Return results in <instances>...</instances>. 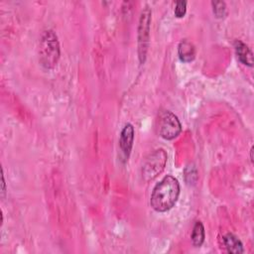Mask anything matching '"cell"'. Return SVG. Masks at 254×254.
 Wrapping results in <instances>:
<instances>
[{
    "mask_svg": "<svg viewBox=\"0 0 254 254\" xmlns=\"http://www.w3.org/2000/svg\"><path fill=\"white\" fill-rule=\"evenodd\" d=\"M179 58L184 63L191 62L195 57V48L192 43L188 40H183L178 47Z\"/></svg>",
    "mask_w": 254,
    "mask_h": 254,
    "instance_id": "obj_8",
    "label": "cell"
},
{
    "mask_svg": "<svg viewBox=\"0 0 254 254\" xmlns=\"http://www.w3.org/2000/svg\"><path fill=\"white\" fill-rule=\"evenodd\" d=\"M185 180L188 185H194L197 181V172L193 165H189L185 170Z\"/></svg>",
    "mask_w": 254,
    "mask_h": 254,
    "instance_id": "obj_11",
    "label": "cell"
},
{
    "mask_svg": "<svg viewBox=\"0 0 254 254\" xmlns=\"http://www.w3.org/2000/svg\"><path fill=\"white\" fill-rule=\"evenodd\" d=\"M39 62L48 69L55 67L60 60L61 49L57 35L52 30H47L42 34L38 48Z\"/></svg>",
    "mask_w": 254,
    "mask_h": 254,
    "instance_id": "obj_2",
    "label": "cell"
},
{
    "mask_svg": "<svg viewBox=\"0 0 254 254\" xmlns=\"http://www.w3.org/2000/svg\"><path fill=\"white\" fill-rule=\"evenodd\" d=\"M204 227L200 221L194 223L192 232H191V242L195 247H200L204 241Z\"/></svg>",
    "mask_w": 254,
    "mask_h": 254,
    "instance_id": "obj_10",
    "label": "cell"
},
{
    "mask_svg": "<svg viewBox=\"0 0 254 254\" xmlns=\"http://www.w3.org/2000/svg\"><path fill=\"white\" fill-rule=\"evenodd\" d=\"M151 10L148 6L142 11L140 16L139 28H138V52L141 63L145 62L146 54L149 45L150 36V24H151Z\"/></svg>",
    "mask_w": 254,
    "mask_h": 254,
    "instance_id": "obj_5",
    "label": "cell"
},
{
    "mask_svg": "<svg viewBox=\"0 0 254 254\" xmlns=\"http://www.w3.org/2000/svg\"><path fill=\"white\" fill-rule=\"evenodd\" d=\"M212 10L216 18H223L226 15V5L223 1H212Z\"/></svg>",
    "mask_w": 254,
    "mask_h": 254,
    "instance_id": "obj_12",
    "label": "cell"
},
{
    "mask_svg": "<svg viewBox=\"0 0 254 254\" xmlns=\"http://www.w3.org/2000/svg\"><path fill=\"white\" fill-rule=\"evenodd\" d=\"M5 190H6V188H5V180H4V174H3V171H2V193L3 194L6 191Z\"/></svg>",
    "mask_w": 254,
    "mask_h": 254,
    "instance_id": "obj_14",
    "label": "cell"
},
{
    "mask_svg": "<svg viewBox=\"0 0 254 254\" xmlns=\"http://www.w3.org/2000/svg\"><path fill=\"white\" fill-rule=\"evenodd\" d=\"M234 49L240 63L248 66L253 65V54L246 44L237 40L234 42Z\"/></svg>",
    "mask_w": 254,
    "mask_h": 254,
    "instance_id": "obj_7",
    "label": "cell"
},
{
    "mask_svg": "<svg viewBox=\"0 0 254 254\" xmlns=\"http://www.w3.org/2000/svg\"><path fill=\"white\" fill-rule=\"evenodd\" d=\"M175 16L178 18H182L185 16L186 12H187V2L186 1H178L176 3V7H175Z\"/></svg>",
    "mask_w": 254,
    "mask_h": 254,
    "instance_id": "obj_13",
    "label": "cell"
},
{
    "mask_svg": "<svg viewBox=\"0 0 254 254\" xmlns=\"http://www.w3.org/2000/svg\"><path fill=\"white\" fill-rule=\"evenodd\" d=\"M168 156L164 149H157L150 154L142 167V177L146 182L154 180L158 175L162 173L166 164Z\"/></svg>",
    "mask_w": 254,
    "mask_h": 254,
    "instance_id": "obj_4",
    "label": "cell"
},
{
    "mask_svg": "<svg viewBox=\"0 0 254 254\" xmlns=\"http://www.w3.org/2000/svg\"><path fill=\"white\" fill-rule=\"evenodd\" d=\"M223 244L229 253L240 254L244 252L243 244L240 239L233 233H227L223 236Z\"/></svg>",
    "mask_w": 254,
    "mask_h": 254,
    "instance_id": "obj_9",
    "label": "cell"
},
{
    "mask_svg": "<svg viewBox=\"0 0 254 254\" xmlns=\"http://www.w3.org/2000/svg\"><path fill=\"white\" fill-rule=\"evenodd\" d=\"M134 127L132 124L127 123L120 134L119 139V147L121 154L123 156V161L126 162L130 156L132 147H133V141H134Z\"/></svg>",
    "mask_w": 254,
    "mask_h": 254,
    "instance_id": "obj_6",
    "label": "cell"
},
{
    "mask_svg": "<svg viewBox=\"0 0 254 254\" xmlns=\"http://www.w3.org/2000/svg\"><path fill=\"white\" fill-rule=\"evenodd\" d=\"M156 128L161 137L166 140L176 138L182 130V125L178 117L170 110H163L157 116Z\"/></svg>",
    "mask_w": 254,
    "mask_h": 254,
    "instance_id": "obj_3",
    "label": "cell"
},
{
    "mask_svg": "<svg viewBox=\"0 0 254 254\" xmlns=\"http://www.w3.org/2000/svg\"><path fill=\"white\" fill-rule=\"evenodd\" d=\"M180 194V184L173 176H166L153 189L150 203L158 212L171 209L177 202Z\"/></svg>",
    "mask_w": 254,
    "mask_h": 254,
    "instance_id": "obj_1",
    "label": "cell"
}]
</instances>
